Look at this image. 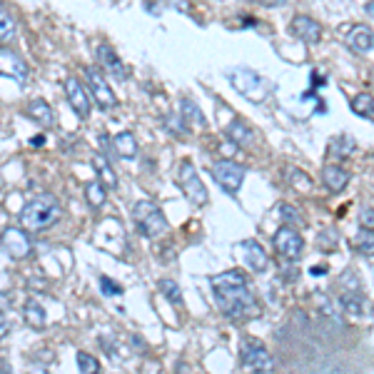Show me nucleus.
<instances>
[{"label": "nucleus", "mask_w": 374, "mask_h": 374, "mask_svg": "<svg viewBox=\"0 0 374 374\" xmlns=\"http://www.w3.org/2000/svg\"><path fill=\"white\" fill-rule=\"evenodd\" d=\"M65 95H68V103L73 108V113L78 115L80 120H88L90 118V98H88V90L83 88L78 78H68L65 80Z\"/></svg>", "instance_id": "nucleus-11"}, {"label": "nucleus", "mask_w": 374, "mask_h": 374, "mask_svg": "<svg viewBox=\"0 0 374 374\" xmlns=\"http://www.w3.org/2000/svg\"><path fill=\"white\" fill-rule=\"evenodd\" d=\"M0 75L13 78V80H25L30 75V68L15 50L0 48Z\"/></svg>", "instance_id": "nucleus-13"}, {"label": "nucleus", "mask_w": 374, "mask_h": 374, "mask_svg": "<svg viewBox=\"0 0 374 374\" xmlns=\"http://www.w3.org/2000/svg\"><path fill=\"white\" fill-rule=\"evenodd\" d=\"M355 250L362 252V255H374V230H367L362 227L355 235Z\"/></svg>", "instance_id": "nucleus-29"}, {"label": "nucleus", "mask_w": 374, "mask_h": 374, "mask_svg": "<svg viewBox=\"0 0 374 374\" xmlns=\"http://www.w3.org/2000/svg\"><path fill=\"white\" fill-rule=\"evenodd\" d=\"M133 220H135V225H138V230L143 232L145 237H150V240H158L160 235L168 232V220H165L163 210L150 200L135 202Z\"/></svg>", "instance_id": "nucleus-3"}, {"label": "nucleus", "mask_w": 374, "mask_h": 374, "mask_svg": "<svg viewBox=\"0 0 374 374\" xmlns=\"http://www.w3.org/2000/svg\"><path fill=\"white\" fill-rule=\"evenodd\" d=\"M100 290H103L105 297H115V295H123V287L118 285V282H113L110 277H100Z\"/></svg>", "instance_id": "nucleus-35"}, {"label": "nucleus", "mask_w": 374, "mask_h": 374, "mask_svg": "<svg viewBox=\"0 0 374 374\" xmlns=\"http://www.w3.org/2000/svg\"><path fill=\"white\" fill-rule=\"evenodd\" d=\"M360 225L367 230H374V207H362L360 210Z\"/></svg>", "instance_id": "nucleus-36"}, {"label": "nucleus", "mask_w": 374, "mask_h": 374, "mask_svg": "<svg viewBox=\"0 0 374 374\" xmlns=\"http://www.w3.org/2000/svg\"><path fill=\"white\" fill-rule=\"evenodd\" d=\"M212 292H215V302L220 307V312L227 320H252L260 315L257 300L252 297V292L247 290V277L240 270H227L222 275L212 277Z\"/></svg>", "instance_id": "nucleus-1"}, {"label": "nucleus", "mask_w": 374, "mask_h": 374, "mask_svg": "<svg viewBox=\"0 0 374 374\" xmlns=\"http://www.w3.org/2000/svg\"><path fill=\"white\" fill-rule=\"evenodd\" d=\"M15 30H18L15 18L5 8H0V43H5V40H13L15 38Z\"/></svg>", "instance_id": "nucleus-30"}, {"label": "nucleus", "mask_w": 374, "mask_h": 374, "mask_svg": "<svg viewBox=\"0 0 374 374\" xmlns=\"http://www.w3.org/2000/svg\"><path fill=\"white\" fill-rule=\"evenodd\" d=\"M63 217V207L55 195H35L25 202L20 212V227L28 232H45L58 225Z\"/></svg>", "instance_id": "nucleus-2"}, {"label": "nucleus", "mask_w": 374, "mask_h": 374, "mask_svg": "<svg viewBox=\"0 0 374 374\" xmlns=\"http://www.w3.org/2000/svg\"><path fill=\"white\" fill-rule=\"evenodd\" d=\"M312 275H327V267L325 265H317V267H312Z\"/></svg>", "instance_id": "nucleus-43"}, {"label": "nucleus", "mask_w": 374, "mask_h": 374, "mask_svg": "<svg viewBox=\"0 0 374 374\" xmlns=\"http://www.w3.org/2000/svg\"><path fill=\"white\" fill-rule=\"evenodd\" d=\"M227 78H230L232 88L237 90V93L242 95V98L252 100V103H262V100L270 95V83H267L262 75H257L255 70L250 68H235L227 73Z\"/></svg>", "instance_id": "nucleus-4"}, {"label": "nucleus", "mask_w": 374, "mask_h": 374, "mask_svg": "<svg viewBox=\"0 0 374 374\" xmlns=\"http://www.w3.org/2000/svg\"><path fill=\"white\" fill-rule=\"evenodd\" d=\"M168 130H170V133H178V135H183L185 133V123H183V120H180V118H173V115H170V118H168Z\"/></svg>", "instance_id": "nucleus-37"}, {"label": "nucleus", "mask_w": 374, "mask_h": 374, "mask_svg": "<svg viewBox=\"0 0 374 374\" xmlns=\"http://www.w3.org/2000/svg\"><path fill=\"white\" fill-rule=\"evenodd\" d=\"M180 118H183V123H185L187 130L205 128V115H202V110L197 108V105L192 103L190 98L183 100V108H180Z\"/></svg>", "instance_id": "nucleus-21"}, {"label": "nucleus", "mask_w": 374, "mask_h": 374, "mask_svg": "<svg viewBox=\"0 0 374 374\" xmlns=\"http://www.w3.org/2000/svg\"><path fill=\"white\" fill-rule=\"evenodd\" d=\"M272 242H275V250L287 260H300L302 252H305V240L295 227H280L272 237Z\"/></svg>", "instance_id": "nucleus-10"}, {"label": "nucleus", "mask_w": 374, "mask_h": 374, "mask_svg": "<svg viewBox=\"0 0 374 374\" xmlns=\"http://www.w3.org/2000/svg\"><path fill=\"white\" fill-rule=\"evenodd\" d=\"M225 133H227V138H230V143H235L237 148H250V145L255 143V133H252L242 120H232V123L227 125Z\"/></svg>", "instance_id": "nucleus-18"}, {"label": "nucleus", "mask_w": 374, "mask_h": 374, "mask_svg": "<svg viewBox=\"0 0 374 374\" xmlns=\"http://www.w3.org/2000/svg\"><path fill=\"white\" fill-rule=\"evenodd\" d=\"M75 360H78V367L83 374H100V362L95 360L93 355H88V352H78Z\"/></svg>", "instance_id": "nucleus-33"}, {"label": "nucleus", "mask_w": 374, "mask_h": 374, "mask_svg": "<svg viewBox=\"0 0 374 374\" xmlns=\"http://www.w3.org/2000/svg\"><path fill=\"white\" fill-rule=\"evenodd\" d=\"M242 365L257 374H265V372L275 370V360H272V355L265 350V345L257 340L242 342Z\"/></svg>", "instance_id": "nucleus-7"}, {"label": "nucleus", "mask_w": 374, "mask_h": 374, "mask_svg": "<svg viewBox=\"0 0 374 374\" xmlns=\"http://www.w3.org/2000/svg\"><path fill=\"white\" fill-rule=\"evenodd\" d=\"M178 183H180V187H183L185 197L192 202V205H195V207H205L207 205V200H210V197H207L205 185H202L200 175L195 173V168H192L190 160H185V163L180 165Z\"/></svg>", "instance_id": "nucleus-6"}, {"label": "nucleus", "mask_w": 374, "mask_h": 374, "mask_svg": "<svg viewBox=\"0 0 374 374\" xmlns=\"http://www.w3.org/2000/svg\"><path fill=\"white\" fill-rule=\"evenodd\" d=\"M237 150H240V148H237L235 143H225V145H222V148H220V153L225 155V160H227V158H232V155H235Z\"/></svg>", "instance_id": "nucleus-40"}, {"label": "nucleus", "mask_w": 374, "mask_h": 374, "mask_svg": "<svg viewBox=\"0 0 374 374\" xmlns=\"http://www.w3.org/2000/svg\"><path fill=\"white\" fill-rule=\"evenodd\" d=\"M340 302H342V307H345L347 312H352V315H357V317L367 315V307H370V305H367V300L357 290L355 292H342Z\"/></svg>", "instance_id": "nucleus-25"}, {"label": "nucleus", "mask_w": 374, "mask_h": 374, "mask_svg": "<svg viewBox=\"0 0 374 374\" xmlns=\"http://www.w3.org/2000/svg\"><path fill=\"white\" fill-rule=\"evenodd\" d=\"M337 242H340V235H337L335 227H327V230H322L320 235H317V247H320L322 252H332L337 247Z\"/></svg>", "instance_id": "nucleus-32"}, {"label": "nucleus", "mask_w": 374, "mask_h": 374, "mask_svg": "<svg viewBox=\"0 0 374 374\" xmlns=\"http://www.w3.org/2000/svg\"><path fill=\"white\" fill-rule=\"evenodd\" d=\"M280 217L287 222V227H290V225H300V227L305 225V220H302L300 212H297L292 205H287V202H282V205H280Z\"/></svg>", "instance_id": "nucleus-34"}, {"label": "nucleus", "mask_w": 374, "mask_h": 374, "mask_svg": "<svg viewBox=\"0 0 374 374\" xmlns=\"http://www.w3.org/2000/svg\"><path fill=\"white\" fill-rule=\"evenodd\" d=\"M85 200H88V205L93 207V210H100V207L105 205V200H108V190H105V185L100 183H90L85 187Z\"/></svg>", "instance_id": "nucleus-28"}, {"label": "nucleus", "mask_w": 374, "mask_h": 374, "mask_svg": "<svg viewBox=\"0 0 374 374\" xmlns=\"http://www.w3.org/2000/svg\"><path fill=\"white\" fill-rule=\"evenodd\" d=\"M28 115L35 120V123L45 125V128H50V125H53V120H55L53 118V108H50V105L45 103L43 98L30 100V103H28Z\"/></svg>", "instance_id": "nucleus-23"}, {"label": "nucleus", "mask_w": 374, "mask_h": 374, "mask_svg": "<svg viewBox=\"0 0 374 374\" xmlns=\"http://www.w3.org/2000/svg\"><path fill=\"white\" fill-rule=\"evenodd\" d=\"M365 10H367V15H370V18H374V0H370V3L365 5Z\"/></svg>", "instance_id": "nucleus-44"}, {"label": "nucleus", "mask_w": 374, "mask_h": 374, "mask_svg": "<svg viewBox=\"0 0 374 374\" xmlns=\"http://www.w3.org/2000/svg\"><path fill=\"white\" fill-rule=\"evenodd\" d=\"M113 145H115V153L123 160H133L135 155H138V140H135V135L130 133V130H123V133L115 135Z\"/></svg>", "instance_id": "nucleus-20"}, {"label": "nucleus", "mask_w": 374, "mask_h": 374, "mask_svg": "<svg viewBox=\"0 0 374 374\" xmlns=\"http://www.w3.org/2000/svg\"><path fill=\"white\" fill-rule=\"evenodd\" d=\"M158 290H160V295H163L165 300L170 302V305H175V307H183L185 305L183 290H180V285L175 280H168V277H163V280L158 282Z\"/></svg>", "instance_id": "nucleus-24"}, {"label": "nucleus", "mask_w": 374, "mask_h": 374, "mask_svg": "<svg viewBox=\"0 0 374 374\" xmlns=\"http://www.w3.org/2000/svg\"><path fill=\"white\" fill-rule=\"evenodd\" d=\"M290 30L295 38H300L302 43H307V45H315L322 40L320 23H317L315 18H310V15H295L290 23Z\"/></svg>", "instance_id": "nucleus-12"}, {"label": "nucleus", "mask_w": 374, "mask_h": 374, "mask_svg": "<svg viewBox=\"0 0 374 374\" xmlns=\"http://www.w3.org/2000/svg\"><path fill=\"white\" fill-rule=\"evenodd\" d=\"M23 320H25V325L33 327V330H43L45 322H48V317H45V310H43L40 302L28 300L25 302V307H23Z\"/></svg>", "instance_id": "nucleus-22"}, {"label": "nucleus", "mask_w": 374, "mask_h": 374, "mask_svg": "<svg viewBox=\"0 0 374 374\" xmlns=\"http://www.w3.org/2000/svg\"><path fill=\"white\" fill-rule=\"evenodd\" d=\"M168 5L180 13H190V0H168Z\"/></svg>", "instance_id": "nucleus-38"}, {"label": "nucleus", "mask_w": 374, "mask_h": 374, "mask_svg": "<svg viewBox=\"0 0 374 374\" xmlns=\"http://www.w3.org/2000/svg\"><path fill=\"white\" fill-rule=\"evenodd\" d=\"M347 45L357 53H370L374 48V33L367 25H355V28L347 33Z\"/></svg>", "instance_id": "nucleus-16"}, {"label": "nucleus", "mask_w": 374, "mask_h": 374, "mask_svg": "<svg viewBox=\"0 0 374 374\" xmlns=\"http://www.w3.org/2000/svg\"><path fill=\"white\" fill-rule=\"evenodd\" d=\"M242 252H245V262H247L250 270H255V272H265L267 270L270 257H267V252L260 247V242H255V240L242 242Z\"/></svg>", "instance_id": "nucleus-15"}, {"label": "nucleus", "mask_w": 374, "mask_h": 374, "mask_svg": "<svg viewBox=\"0 0 374 374\" xmlns=\"http://www.w3.org/2000/svg\"><path fill=\"white\" fill-rule=\"evenodd\" d=\"M28 374H50V372L45 370V367H40V365H33V367H30Z\"/></svg>", "instance_id": "nucleus-42"}, {"label": "nucleus", "mask_w": 374, "mask_h": 374, "mask_svg": "<svg viewBox=\"0 0 374 374\" xmlns=\"http://www.w3.org/2000/svg\"><path fill=\"white\" fill-rule=\"evenodd\" d=\"M8 335H10V322H8V317L0 312V340H3V337H8Z\"/></svg>", "instance_id": "nucleus-39"}, {"label": "nucleus", "mask_w": 374, "mask_h": 374, "mask_svg": "<svg viewBox=\"0 0 374 374\" xmlns=\"http://www.w3.org/2000/svg\"><path fill=\"white\" fill-rule=\"evenodd\" d=\"M322 183H325L327 190L342 192L347 185H350V173L342 170V168H337V165H327V168L322 170Z\"/></svg>", "instance_id": "nucleus-17"}, {"label": "nucleus", "mask_w": 374, "mask_h": 374, "mask_svg": "<svg viewBox=\"0 0 374 374\" xmlns=\"http://www.w3.org/2000/svg\"><path fill=\"white\" fill-rule=\"evenodd\" d=\"M85 78H88V88H90V95L95 98L100 110H113L118 108V98H115L113 88L108 85V80L103 78V73L95 68H85Z\"/></svg>", "instance_id": "nucleus-8"}, {"label": "nucleus", "mask_w": 374, "mask_h": 374, "mask_svg": "<svg viewBox=\"0 0 374 374\" xmlns=\"http://www.w3.org/2000/svg\"><path fill=\"white\" fill-rule=\"evenodd\" d=\"M255 3L265 5V8H280V5H285L287 0H255Z\"/></svg>", "instance_id": "nucleus-41"}, {"label": "nucleus", "mask_w": 374, "mask_h": 374, "mask_svg": "<svg viewBox=\"0 0 374 374\" xmlns=\"http://www.w3.org/2000/svg\"><path fill=\"white\" fill-rule=\"evenodd\" d=\"M287 180L292 183V187H297L300 192H305V195H310L312 192V180L307 178L302 170H297V168H290L287 170Z\"/></svg>", "instance_id": "nucleus-31"}, {"label": "nucleus", "mask_w": 374, "mask_h": 374, "mask_svg": "<svg viewBox=\"0 0 374 374\" xmlns=\"http://www.w3.org/2000/svg\"><path fill=\"white\" fill-rule=\"evenodd\" d=\"M352 113L365 120H374V98L370 93H360L352 100Z\"/></svg>", "instance_id": "nucleus-26"}, {"label": "nucleus", "mask_w": 374, "mask_h": 374, "mask_svg": "<svg viewBox=\"0 0 374 374\" xmlns=\"http://www.w3.org/2000/svg\"><path fill=\"white\" fill-rule=\"evenodd\" d=\"M93 170L98 173V180L105 185V190H118V175L103 155H93Z\"/></svg>", "instance_id": "nucleus-19"}, {"label": "nucleus", "mask_w": 374, "mask_h": 374, "mask_svg": "<svg viewBox=\"0 0 374 374\" xmlns=\"http://www.w3.org/2000/svg\"><path fill=\"white\" fill-rule=\"evenodd\" d=\"M98 63H100V68H105L110 75H115L118 80L128 78V70H125L123 60L115 55V50L110 48V45H100L98 48Z\"/></svg>", "instance_id": "nucleus-14"}, {"label": "nucleus", "mask_w": 374, "mask_h": 374, "mask_svg": "<svg viewBox=\"0 0 374 374\" xmlns=\"http://www.w3.org/2000/svg\"><path fill=\"white\" fill-rule=\"evenodd\" d=\"M0 242H3V250L8 252L10 260H25L30 255V250H33L28 230H23V227H5L3 235H0Z\"/></svg>", "instance_id": "nucleus-9"}, {"label": "nucleus", "mask_w": 374, "mask_h": 374, "mask_svg": "<svg viewBox=\"0 0 374 374\" xmlns=\"http://www.w3.org/2000/svg\"><path fill=\"white\" fill-rule=\"evenodd\" d=\"M212 178H215V183L222 187L225 192H230V195H235L237 190L245 183V175H247V168L240 163H235V160H220V163H215L210 168Z\"/></svg>", "instance_id": "nucleus-5"}, {"label": "nucleus", "mask_w": 374, "mask_h": 374, "mask_svg": "<svg viewBox=\"0 0 374 374\" xmlns=\"http://www.w3.org/2000/svg\"><path fill=\"white\" fill-rule=\"evenodd\" d=\"M330 153L340 160L350 158V155H355V140H352L350 135H337L330 143Z\"/></svg>", "instance_id": "nucleus-27"}]
</instances>
